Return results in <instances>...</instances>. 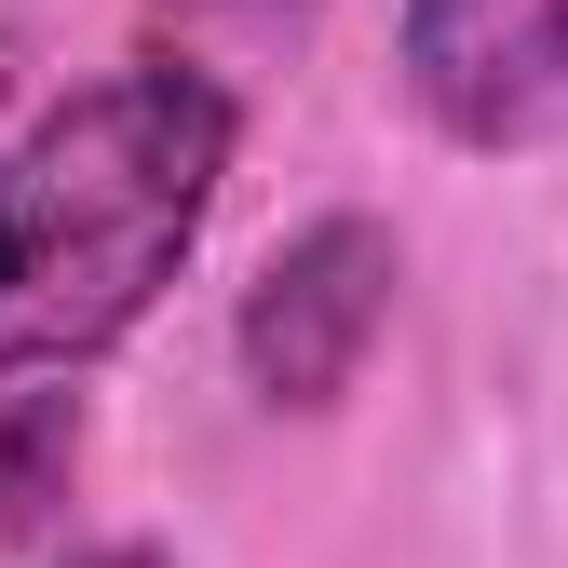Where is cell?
Here are the masks:
<instances>
[{"label":"cell","instance_id":"cell-2","mask_svg":"<svg viewBox=\"0 0 568 568\" xmlns=\"http://www.w3.org/2000/svg\"><path fill=\"white\" fill-rule=\"evenodd\" d=\"M393 284H406V244L379 217H312V231H284L271 271L244 284V312H231V352H244V393L257 406H338L352 366L379 352L393 325Z\"/></svg>","mask_w":568,"mask_h":568},{"label":"cell","instance_id":"cell-3","mask_svg":"<svg viewBox=\"0 0 568 568\" xmlns=\"http://www.w3.org/2000/svg\"><path fill=\"white\" fill-rule=\"evenodd\" d=\"M393 54L447 135H515L528 109L568 95V0H406Z\"/></svg>","mask_w":568,"mask_h":568},{"label":"cell","instance_id":"cell-6","mask_svg":"<svg viewBox=\"0 0 568 568\" xmlns=\"http://www.w3.org/2000/svg\"><path fill=\"white\" fill-rule=\"evenodd\" d=\"M244 14H271V0H244Z\"/></svg>","mask_w":568,"mask_h":568},{"label":"cell","instance_id":"cell-1","mask_svg":"<svg viewBox=\"0 0 568 568\" xmlns=\"http://www.w3.org/2000/svg\"><path fill=\"white\" fill-rule=\"evenodd\" d=\"M244 109L176 54H122L109 82L54 95L0 163V393L82 379L150 325L231 190Z\"/></svg>","mask_w":568,"mask_h":568},{"label":"cell","instance_id":"cell-5","mask_svg":"<svg viewBox=\"0 0 568 568\" xmlns=\"http://www.w3.org/2000/svg\"><path fill=\"white\" fill-rule=\"evenodd\" d=\"M68 568H176V555H150V541H95V555H68Z\"/></svg>","mask_w":568,"mask_h":568},{"label":"cell","instance_id":"cell-4","mask_svg":"<svg viewBox=\"0 0 568 568\" xmlns=\"http://www.w3.org/2000/svg\"><path fill=\"white\" fill-rule=\"evenodd\" d=\"M68 447H82V406H68V393H28L14 419H0V541L41 515V487L68 474Z\"/></svg>","mask_w":568,"mask_h":568}]
</instances>
